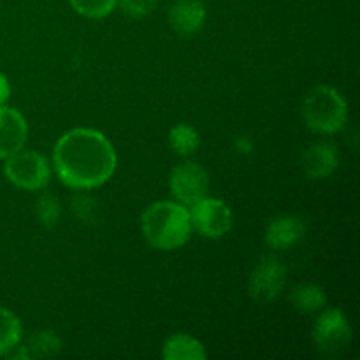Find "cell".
I'll return each instance as SVG.
<instances>
[{"label": "cell", "mask_w": 360, "mask_h": 360, "mask_svg": "<svg viewBox=\"0 0 360 360\" xmlns=\"http://www.w3.org/2000/svg\"><path fill=\"white\" fill-rule=\"evenodd\" d=\"M28 137V123L18 109L0 105V160L23 150Z\"/></svg>", "instance_id": "cell-9"}, {"label": "cell", "mask_w": 360, "mask_h": 360, "mask_svg": "<svg viewBox=\"0 0 360 360\" xmlns=\"http://www.w3.org/2000/svg\"><path fill=\"white\" fill-rule=\"evenodd\" d=\"M162 357L165 360H202L207 357V352L197 338L176 333L165 340Z\"/></svg>", "instance_id": "cell-13"}, {"label": "cell", "mask_w": 360, "mask_h": 360, "mask_svg": "<svg viewBox=\"0 0 360 360\" xmlns=\"http://www.w3.org/2000/svg\"><path fill=\"white\" fill-rule=\"evenodd\" d=\"M18 354L13 357L16 359H42V357H55L62 350V341L56 336L55 330H39L28 340L27 345L16 347Z\"/></svg>", "instance_id": "cell-14"}, {"label": "cell", "mask_w": 360, "mask_h": 360, "mask_svg": "<svg viewBox=\"0 0 360 360\" xmlns=\"http://www.w3.org/2000/svg\"><path fill=\"white\" fill-rule=\"evenodd\" d=\"M287 285V269L280 259L269 255L259 260L248 278V294L260 304H269L280 297Z\"/></svg>", "instance_id": "cell-8"}, {"label": "cell", "mask_w": 360, "mask_h": 360, "mask_svg": "<svg viewBox=\"0 0 360 360\" xmlns=\"http://www.w3.org/2000/svg\"><path fill=\"white\" fill-rule=\"evenodd\" d=\"M302 118L309 130L320 136L341 132L348 122V104L343 95L333 86L319 84L302 104Z\"/></svg>", "instance_id": "cell-3"}, {"label": "cell", "mask_w": 360, "mask_h": 360, "mask_svg": "<svg viewBox=\"0 0 360 360\" xmlns=\"http://www.w3.org/2000/svg\"><path fill=\"white\" fill-rule=\"evenodd\" d=\"M60 213H62L60 200L53 193H42L35 202V217L46 229H51L58 224Z\"/></svg>", "instance_id": "cell-19"}, {"label": "cell", "mask_w": 360, "mask_h": 360, "mask_svg": "<svg viewBox=\"0 0 360 360\" xmlns=\"http://www.w3.org/2000/svg\"><path fill=\"white\" fill-rule=\"evenodd\" d=\"M70 7L77 14L90 20H102L116 9L118 0H69Z\"/></svg>", "instance_id": "cell-18"}, {"label": "cell", "mask_w": 360, "mask_h": 360, "mask_svg": "<svg viewBox=\"0 0 360 360\" xmlns=\"http://www.w3.org/2000/svg\"><path fill=\"white\" fill-rule=\"evenodd\" d=\"M306 234V225L295 214H281L273 218L266 227V243L271 250L283 252L297 245Z\"/></svg>", "instance_id": "cell-11"}, {"label": "cell", "mask_w": 360, "mask_h": 360, "mask_svg": "<svg viewBox=\"0 0 360 360\" xmlns=\"http://www.w3.org/2000/svg\"><path fill=\"white\" fill-rule=\"evenodd\" d=\"M11 97V83L4 72H0V105L7 104Z\"/></svg>", "instance_id": "cell-22"}, {"label": "cell", "mask_w": 360, "mask_h": 360, "mask_svg": "<svg viewBox=\"0 0 360 360\" xmlns=\"http://www.w3.org/2000/svg\"><path fill=\"white\" fill-rule=\"evenodd\" d=\"M118 157L102 132L79 127L63 134L53 150V171L62 185L77 192L98 188L112 178Z\"/></svg>", "instance_id": "cell-1"}, {"label": "cell", "mask_w": 360, "mask_h": 360, "mask_svg": "<svg viewBox=\"0 0 360 360\" xmlns=\"http://www.w3.org/2000/svg\"><path fill=\"white\" fill-rule=\"evenodd\" d=\"M141 232L151 248L172 252L188 243L192 236L188 207L176 200H157L141 214Z\"/></svg>", "instance_id": "cell-2"}, {"label": "cell", "mask_w": 360, "mask_h": 360, "mask_svg": "<svg viewBox=\"0 0 360 360\" xmlns=\"http://www.w3.org/2000/svg\"><path fill=\"white\" fill-rule=\"evenodd\" d=\"M169 23L183 37L197 34L206 23V6L202 0H176L169 11Z\"/></svg>", "instance_id": "cell-12"}, {"label": "cell", "mask_w": 360, "mask_h": 360, "mask_svg": "<svg viewBox=\"0 0 360 360\" xmlns=\"http://www.w3.org/2000/svg\"><path fill=\"white\" fill-rule=\"evenodd\" d=\"M169 146L179 157H192L200 146V136L195 127L188 123H176L169 130Z\"/></svg>", "instance_id": "cell-17"}, {"label": "cell", "mask_w": 360, "mask_h": 360, "mask_svg": "<svg viewBox=\"0 0 360 360\" xmlns=\"http://www.w3.org/2000/svg\"><path fill=\"white\" fill-rule=\"evenodd\" d=\"M4 176L16 188L37 192L51 181V165L44 155L23 148L4 160Z\"/></svg>", "instance_id": "cell-4"}, {"label": "cell", "mask_w": 360, "mask_h": 360, "mask_svg": "<svg viewBox=\"0 0 360 360\" xmlns=\"http://www.w3.org/2000/svg\"><path fill=\"white\" fill-rule=\"evenodd\" d=\"M311 336L316 350L326 357L334 359L347 350L354 330L341 309L329 308L316 319Z\"/></svg>", "instance_id": "cell-5"}, {"label": "cell", "mask_w": 360, "mask_h": 360, "mask_svg": "<svg viewBox=\"0 0 360 360\" xmlns=\"http://www.w3.org/2000/svg\"><path fill=\"white\" fill-rule=\"evenodd\" d=\"M116 6L122 9L123 14H127L132 20H143L150 16L158 6V0H118Z\"/></svg>", "instance_id": "cell-20"}, {"label": "cell", "mask_w": 360, "mask_h": 360, "mask_svg": "<svg viewBox=\"0 0 360 360\" xmlns=\"http://www.w3.org/2000/svg\"><path fill=\"white\" fill-rule=\"evenodd\" d=\"M301 165L309 179H326L334 174L340 165L338 148L330 143H313L302 153Z\"/></svg>", "instance_id": "cell-10"}, {"label": "cell", "mask_w": 360, "mask_h": 360, "mask_svg": "<svg viewBox=\"0 0 360 360\" xmlns=\"http://www.w3.org/2000/svg\"><path fill=\"white\" fill-rule=\"evenodd\" d=\"M290 302L301 313H316L327 306V295L319 285L301 283L290 292Z\"/></svg>", "instance_id": "cell-15"}, {"label": "cell", "mask_w": 360, "mask_h": 360, "mask_svg": "<svg viewBox=\"0 0 360 360\" xmlns=\"http://www.w3.org/2000/svg\"><path fill=\"white\" fill-rule=\"evenodd\" d=\"M169 190L176 202L190 207L207 195L210 190V176L200 164L185 160L176 165L169 174Z\"/></svg>", "instance_id": "cell-7"}, {"label": "cell", "mask_w": 360, "mask_h": 360, "mask_svg": "<svg viewBox=\"0 0 360 360\" xmlns=\"http://www.w3.org/2000/svg\"><path fill=\"white\" fill-rule=\"evenodd\" d=\"M23 338L21 322L14 311L0 304V357L11 355Z\"/></svg>", "instance_id": "cell-16"}, {"label": "cell", "mask_w": 360, "mask_h": 360, "mask_svg": "<svg viewBox=\"0 0 360 360\" xmlns=\"http://www.w3.org/2000/svg\"><path fill=\"white\" fill-rule=\"evenodd\" d=\"M94 206H95L94 199L88 195H84V193H77L72 200V210L76 211V217L81 218V220H84V218L90 217V214L94 213V210H95Z\"/></svg>", "instance_id": "cell-21"}, {"label": "cell", "mask_w": 360, "mask_h": 360, "mask_svg": "<svg viewBox=\"0 0 360 360\" xmlns=\"http://www.w3.org/2000/svg\"><path fill=\"white\" fill-rule=\"evenodd\" d=\"M192 231L199 232L202 238L220 239L227 236L234 227V214L232 210L220 199L202 197L188 207Z\"/></svg>", "instance_id": "cell-6"}]
</instances>
